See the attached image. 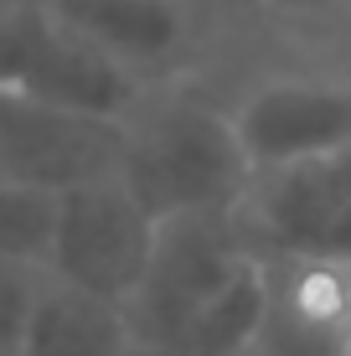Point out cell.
Segmentation results:
<instances>
[{
  "mask_svg": "<svg viewBox=\"0 0 351 356\" xmlns=\"http://www.w3.org/2000/svg\"><path fill=\"white\" fill-rule=\"evenodd\" d=\"M119 181L155 222L171 217H238L253 165L238 140L233 108L207 93L155 83L119 134Z\"/></svg>",
  "mask_w": 351,
  "mask_h": 356,
  "instance_id": "cell-1",
  "label": "cell"
},
{
  "mask_svg": "<svg viewBox=\"0 0 351 356\" xmlns=\"http://www.w3.org/2000/svg\"><path fill=\"white\" fill-rule=\"evenodd\" d=\"M150 88L155 83L135 78L93 42H83L47 0L0 6V93H21L36 104L67 108V114L124 124Z\"/></svg>",
  "mask_w": 351,
  "mask_h": 356,
  "instance_id": "cell-2",
  "label": "cell"
},
{
  "mask_svg": "<svg viewBox=\"0 0 351 356\" xmlns=\"http://www.w3.org/2000/svg\"><path fill=\"white\" fill-rule=\"evenodd\" d=\"M259 264V248L243 238L238 217H171L161 222L150 268H145L129 321L150 356H171V346L207 315L248 268Z\"/></svg>",
  "mask_w": 351,
  "mask_h": 356,
  "instance_id": "cell-3",
  "label": "cell"
},
{
  "mask_svg": "<svg viewBox=\"0 0 351 356\" xmlns=\"http://www.w3.org/2000/svg\"><path fill=\"white\" fill-rule=\"evenodd\" d=\"M227 108L253 176L351 155V72H263Z\"/></svg>",
  "mask_w": 351,
  "mask_h": 356,
  "instance_id": "cell-4",
  "label": "cell"
},
{
  "mask_svg": "<svg viewBox=\"0 0 351 356\" xmlns=\"http://www.w3.org/2000/svg\"><path fill=\"white\" fill-rule=\"evenodd\" d=\"M155 238H161V222L119 181V170L114 176H93L83 186L63 191L57 248H52V268L47 274L67 279L78 289H93L129 310L145 268H150Z\"/></svg>",
  "mask_w": 351,
  "mask_h": 356,
  "instance_id": "cell-5",
  "label": "cell"
},
{
  "mask_svg": "<svg viewBox=\"0 0 351 356\" xmlns=\"http://www.w3.org/2000/svg\"><path fill=\"white\" fill-rule=\"evenodd\" d=\"M253 356H351V268L320 253H263Z\"/></svg>",
  "mask_w": 351,
  "mask_h": 356,
  "instance_id": "cell-6",
  "label": "cell"
},
{
  "mask_svg": "<svg viewBox=\"0 0 351 356\" xmlns=\"http://www.w3.org/2000/svg\"><path fill=\"white\" fill-rule=\"evenodd\" d=\"M119 134L124 124H104V119L67 114V108L36 104L21 93H0V181L67 191L93 176H114Z\"/></svg>",
  "mask_w": 351,
  "mask_h": 356,
  "instance_id": "cell-7",
  "label": "cell"
},
{
  "mask_svg": "<svg viewBox=\"0 0 351 356\" xmlns=\"http://www.w3.org/2000/svg\"><path fill=\"white\" fill-rule=\"evenodd\" d=\"M83 42L145 83H181L202 47V0H47Z\"/></svg>",
  "mask_w": 351,
  "mask_h": 356,
  "instance_id": "cell-8",
  "label": "cell"
},
{
  "mask_svg": "<svg viewBox=\"0 0 351 356\" xmlns=\"http://www.w3.org/2000/svg\"><path fill=\"white\" fill-rule=\"evenodd\" d=\"M21 356H150L124 305L47 274Z\"/></svg>",
  "mask_w": 351,
  "mask_h": 356,
  "instance_id": "cell-9",
  "label": "cell"
},
{
  "mask_svg": "<svg viewBox=\"0 0 351 356\" xmlns=\"http://www.w3.org/2000/svg\"><path fill=\"white\" fill-rule=\"evenodd\" d=\"M57 217H63V191L31 186V181H0V259L52 268Z\"/></svg>",
  "mask_w": 351,
  "mask_h": 356,
  "instance_id": "cell-10",
  "label": "cell"
},
{
  "mask_svg": "<svg viewBox=\"0 0 351 356\" xmlns=\"http://www.w3.org/2000/svg\"><path fill=\"white\" fill-rule=\"evenodd\" d=\"M42 284H47V268H26V264L0 259V356H21L36 300H42Z\"/></svg>",
  "mask_w": 351,
  "mask_h": 356,
  "instance_id": "cell-11",
  "label": "cell"
},
{
  "mask_svg": "<svg viewBox=\"0 0 351 356\" xmlns=\"http://www.w3.org/2000/svg\"><path fill=\"white\" fill-rule=\"evenodd\" d=\"M346 6L351 0H253V10L263 21H274V26H284V31H320Z\"/></svg>",
  "mask_w": 351,
  "mask_h": 356,
  "instance_id": "cell-12",
  "label": "cell"
},
{
  "mask_svg": "<svg viewBox=\"0 0 351 356\" xmlns=\"http://www.w3.org/2000/svg\"><path fill=\"white\" fill-rule=\"evenodd\" d=\"M0 6H6V0H0Z\"/></svg>",
  "mask_w": 351,
  "mask_h": 356,
  "instance_id": "cell-13",
  "label": "cell"
},
{
  "mask_svg": "<svg viewBox=\"0 0 351 356\" xmlns=\"http://www.w3.org/2000/svg\"><path fill=\"white\" fill-rule=\"evenodd\" d=\"M346 268H351V264H346Z\"/></svg>",
  "mask_w": 351,
  "mask_h": 356,
  "instance_id": "cell-14",
  "label": "cell"
}]
</instances>
